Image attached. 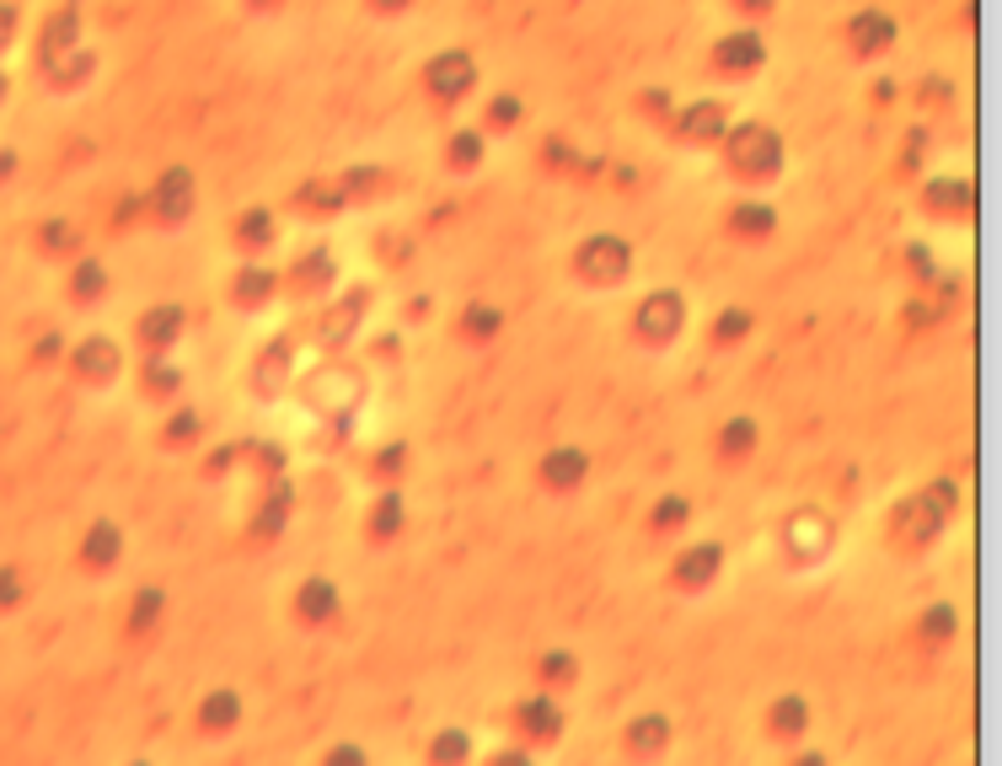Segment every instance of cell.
I'll list each match as a JSON object with an SVG mask.
<instances>
[{"instance_id":"1","label":"cell","mask_w":1002,"mask_h":766,"mask_svg":"<svg viewBox=\"0 0 1002 766\" xmlns=\"http://www.w3.org/2000/svg\"><path fill=\"white\" fill-rule=\"evenodd\" d=\"M955 510H960V483H955V478H933V483H922L917 493H906V499L884 515V536H890L895 552L922 558V552L949 530Z\"/></svg>"},{"instance_id":"2","label":"cell","mask_w":1002,"mask_h":766,"mask_svg":"<svg viewBox=\"0 0 1002 766\" xmlns=\"http://www.w3.org/2000/svg\"><path fill=\"white\" fill-rule=\"evenodd\" d=\"M724 162L740 183H772L783 172V140L778 129L767 123H740V129H724Z\"/></svg>"},{"instance_id":"3","label":"cell","mask_w":1002,"mask_h":766,"mask_svg":"<svg viewBox=\"0 0 1002 766\" xmlns=\"http://www.w3.org/2000/svg\"><path fill=\"white\" fill-rule=\"evenodd\" d=\"M681 332H686V295L670 289V284L649 289V295L632 306V317H627V338L643 343V349H670Z\"/></svg>"},{"instance_id":"4","label":"cell","mask_w":1002,"mask_h":766,"mask_svg":"<svg viewBox=\"0 0 1002 766\" xmlns=\"http://www.w3.org/2000/svg\"><path fill=\"white\" fill-rule=\"evenodd\" d=\"M300 327H290V332H274L257 354H252V364H247V386H252V397L257 403H279L285 392H290V381H295V360H300Z\"/></svg>"},{"instance_id":"5","label":"cell","mask_w":1002,"mask_h":766,"mask_svg":"<svg viewBox=\"0 0 1002 766\" xmlns=\"http://www.w3.org/2000/svg\"><path fill=\"white\" fill-rule=\"evenodd\" d=\"M300 397H306V407H311L317 418L354 413L360 397H365V370H360V364H349V360H328L322 370H311V375H306Z\"/></svg>"},{"instance_id":"6","label":"cell","mask_w":1002,"mask_h":766,"mask_svg":"<svg viewBox=\"0 0 1002 766\" xmlns=\"http://www.w3.org/2000/svg\"><path fill=\"white\" fill-rule=\"evenodd\" d=\"M836 547V521L826 510H794L783 530H778V552H783V563L789 568H815L826 563Z\"/></svg>"},{"instance_id":"7","label":"cell","mask_w":1002,"mask_h":766,"mask_svg":"<svg viewBox=\"0 0 1002 766\" xmlns=\"http://www.w3.org/2000/svg\"><path fill=\"white\" fill-rule=\"evenodd\" d=\"M365 311H371V289H349V295H328V306H311V317L300 322V332L317 343V349H349V338L360 332L365 322Z\"/></svg>"},{"instance_id":"8","label":"cell","mask_w":1002,"mask_h":766,"mask_svg":"<svg viewBox=\"0 0 1002 766\" xmlns=\"http://www.w3.org/2000/svg\"><path fill=\"white\" fill-rule=\"evenodd\" d=\"M627 274H632V247L623 237L601 231V237L574 247V280L590 289H617V284H627Z\"/></svg>"},{"instance_id":"9","label":"cell","mask_w":1002,"mask_h":766,"mask_svg":"<svg viewBox=\"0 0 1002 766\" xmlns=\"http://www.w3.org/2000/svg\"><path fill=\"white\" fill-rule=\"evenodd\" d=\"M509 729H515V740H526L531 751H542V745H558L563 740V729H569V713H563V702H558V691H531V697H520L515 708H509Z\"/></svg>"},{"instance_id":"10","label":"cell","mask_w":1002,"mask_h":766,"mask_svg":"<svg viewBox=\"0 0 1002 766\" xmlns=\"http://www.w3.org/2000/svg\"><path fill=\"white\" fill-rule=\"evenodd\" d=\"M65 370L76 375V386L102 392V386H113V381L124 375V349H119V338L91 332V338H81V343L65 349Z\"/></svg>"},{"instance_id":"11","label":"cell","mask_w":1002,"mask_h":766,"mask_svg":"<svg viewBox=\"0 0 1002 766\" xmlns=\"http://www.w3.org/2000/svg\"><path fill=\"white\" fill-rule=\"evenodd\" d=\"M338 284V258L328 247H311L306 258H295L290 269L279 274V295H290L295 306H322Z\"/></svg>"},{"instance_id":"12","label":"cell","mask_w":1002,"mask_h":766,"mask_svg":"<svg viewBox=\"0 0 1002 766\" xmlns=\"http://www.w3.org/2000/svg\"><path fill=\"white\" fill-rule=\"evenodd\" d=\"M729 563V552H724V541H692V547H681L675 552V563H670L665 584L675 595H703L718 584V573Z\"/></svg>"},{"instance_id":"13","label":"cell","mask_w":1002,"mask_h":766,"mask_svg":"<svg viewBox=\"0 0 1002 766\" xmlns=\"http://www.w3.org/2000/svg\"><path fill=\"white\" fill-rule=\"evenodd\" d=\"M290 515H295V483H290V472H279V478L263 483V499H257V510H252V521H247V541L252 547L279 541L290 530Z\"/></svg>"},{"instance_id":"14","label":"cell","mask_w":1002,"mask_h":766,"mask_svg":"<svg viewBox=\"0 0 1002 766\" xmlns=\"http://www.w3.org/2000/svg\"><path fill=\"white\" fill-rule=\"evenodd\" d=\"M472 86H477V59L466 48H445V54H434L423 65V91L434 102H461Z\"/></svg>"},{"instance_id":"15","label":"cell","mask_w":1002,"mask_h":766,"mask_svg":"<svg viewBox=\"0 0 1002 766\" xmlns=\"http://www.w3.org/2000/svg\"><path fill=\"white\" fill-rule=\"evenodd\" d=\"M194 172L188 166H167L162 177H156V188L145 194V209H151V220L156 226H183L188 215H194Z\"/></svg>"},{"instance_id":"16","label":"cell","mask_w":1002,"mask_h":766,"mask_svg":"<svg viewBox=\"0 0 1002 766\" xmlns=\"http://www.w3.org/2000/svg\"><path fill=\"white\" fill-rule=\"evenodd\" d=\"M183 332H188V311H183L177 300H156V306L140 311L134 343H140V354H172V349L183 343Z\"/></svg>"},{"instance_id":"17","label":"cell","mask_w":1002,"mask_h":766,"mask_svg":"<svg viewBox=\"0 0 1002 766\" xmlns=\"http://www.w3.org/2000/svg\"><path fill=\"white\" fill-rule=\"evenodd\" d=\"M290 611H295V622H300V627H328V622H338V611H343V590H338V579H328V573H306V579L295 584Z\"/></svg>"},{"instance_id":"18","label":"cell","mask_w":1002,"mask_h":766,"mask_svg":"<svg viewBox=\"0 0 1002 766\" xmlns=\"http://www.w3.org/2000/svg\"><path fill=\"white\" fill-rule=\"evenodd\" d=\"M761 724H767V734H772L778 745H794V740H804V734H810V724H815V708H810V697H804V691H778V697L767 702Z\"/></svg>"},{"instance_id":"19","label":"cell","mask_w":1002,"mask_h":766,"mask_svg":"<svg viewBox=\"0 0 1002 766\" xmlns=\"http://www.w3.org/2000/svg\"><path fill=\"white\" fill-rule=\"evenodd\" d=\"M225 295H231V306H236V311H268V306H274V295H279V274H274L268 263L247 258V263L231 274Z\"/></svg>"},{"instance_id":"20","label":"cell","mask_w":1002,"mask_h":766,"mask_svg":"<svg viewBox=\"0 0 1002 766\" xmlns=\"http://www.w3.org/2000/svg\"><path fill=\"white\" fill-rule=\"evenodd\" d=\"M537 478L547 493H574L590 478V450L585 445H552L542 461H537Z\"/></svg>"},{"instance_id":"21","label":"cell","mask_w":1002,"mask_h":766,"mask_svg":"<svg viewBox=\"0 0 1002 766\" xmlns=\"http://www.w3.org/2000/svg\"><path fill=\"white\" fill-rule=\"evenodd\" d=\"M124 525L108 521V515H97V521L81 530V547H76V558H81L86 573H108V568L124 558Z\"/></svg>"},{"instance_id":"22","label":"cell","mask_w":1002,"mask_h":766,"mask_svg":"<svg viewBox=\"0 0 1002 766\" xmlns=\"http://www.w3.org/2000/svg\"><path fill=\"white\" fill-rule=\"evenodd\" d=\"M670 740H675V724H670L665 713H638L623 729V756L627 762H654V756L670 751Z\"/></svg>"},{"instance_id":"23","label":"cell","mask_w":1002,"mask_h":766,"mask_svg":"<svg viewBox=\"0 0 1002 766\" xmlns=\"http://www.w3.org/2000/svg\"><path fill=\"white\" fill-rule=\"evenodd\" d=\"M403 525H408V499H403V488L386 483L371 499V510H365V541L371 547H386V541H397L403 536Z\"/></svg>"},{"instance_id":"24","label":"cell","mask_w":1002,"mask_h":766,"mask_svg":"<svg viewBox=\"0 0 1002 766\" xmlns=\"http://www.w3.org/2000/svg\"><path fill=\"white\" fill-rule=\"evenodd\" d=\"M761 65H767L761 33H729V39L713 43V70H724V76H751Z\"/></svg>"},{"instance_id":"25","label":"cell","mask_w":1002,"mask_h":766,"mask_svg":"<svg viewBox=\"0 0 1002 766\" xmlns=\"http://www.w3.org/2000/svg\"><path fill=\"white\" fill-rule=\"evenodd\" d=\"M242 719H247V702H242V691L236 686H214V691H205V702H199V729L205 734H236L242 729Z\"/></svg>"},{"instance_id":"26","label":"cell","mask_w":1002,"mask_h":766,"mask_svg":"<svg viewBox=\"0 0 1002 766\" xmlns=\"http://www.w3.org/2000/svg\"><path fill=\"white\" fill-rule=\"evenodd\" d=\"M922 209H927V215H938V220H965V215L976 209V188H970V177H933V183L922 188Z\"/></svg>"},{"instance_id":"27","label":"cell","mask_w":1002,"mask_h":766,"mask_svg":"<svg viewBox=\"0 0 1002 766\" xmlns=\"http://www.w3.org/2000/svg\"><path fill=\"white\" fill-rule=\"evenodd\" d=\"M847 43H852V54L874 59V54H884V48L895 43V22H890L884 11H874V6H863V11L847 22Z\"/></svg>"},{"instance_id":"28","label":"cell","mask_w":1002,"mask_h":766,"mask_svg":"<svg viewBox=\"0 0 1002 766\" xmlns=\"http://www.w3.org/2000/svg\"><path fill=\"white\" fill-rule=\"evenodd\" d=\"M724 129H729V119H724V108H718V102H692V108H681V113H675V134H681V140H692V145H718V140H724Z\"/></svg>"},{"instance_id":"29","label":"cell","mask_w":1002,"mask_h":766,"mask_svg":"<svg viewBox=\"0 0 1002 766\" xmlns=\"http://www.w3.org/2000/svg\"><path fill=\"white\" fill-rule=\"evenodd\" d=\"M756 445H761V424H756L751 413H735V418H724V424H718V435H713V456H718V461H746Z\"/></svg>"},{"instance_id":"30","label":"cell","mask_w":1002,"mask_h":766,"mask_svg":"<svg viewBox=\"0 0 1002 766\" xmlns=\"http://www.w3.org/2000/svg\"><path fill=\"white\" fill-rule=\"evenodd\" d=\"M504 332V306H494V300H466L461 306V317H456V338L461 343H494Z\"/></svg>"},{"instance_id":"31","label":"cell","mask_w":1002,"mask_h":766,"mask_svg":"<svg viewBox=\"0 0 1002 766\" xmlns=\"http://www.w3.org/2000/svg\"><path fill=\"white\" fill-rule=\"evenodd\" d=\"M183 392V370L172 364V354H145L140 360V397L145 403H172Z\"/></svg>"},{"instance_id":"32","label":"cell","mask_w":1002,"mask_h":766,"mask_svg":"<svg viewBox=\"0 0 1002 766\" xmlns=\"http://www.w3.org/2000/svg\"><path fill=\"white\" fill-rule=\"evenodd\" d=\"M231 242L242 247V258H263L268 247L279 242V226H274L268 209H242L236 226H231Z\"/></svg>"},{"instance_id":"33","label":"cell","mask_w":1002,"mask_h":766,"mask_svg":"<svg viewBox=\"0 0 1002 766\" xmlns=\"http://www.w3.org/2000/svg\"><path fill=\"white\" fill-rule=\"evenodd\" d=\"M162 611H167V590H162V584H140V590L129 595L124 627L134 633V638H145L151 627H162Z\"/></svg>"},{"instance_id":"34","label":"cell","mask_w":1002,"mask_h":766,"mask_svg":"<svg viewBox=\"0 0 1002 766\" xmlns=\"http://www.w3.org/2000/svg\"><path fill=\"white\" fill-rule=\"evenodd\" d=\"M751 332H756V311H751V306H724V311L708 322V343H713V349H740Z\"/></svg>"},{"instance_id":"35","label":"cell","mask_w":1002,"mask_h":766,"mask_svg":"<svg viewBox=\"0 0 1002 766\" xmlns=\"http://www.w3.org/2000/svg\"><path fill=\"white\" fill-rule=\"evenodd\" d=\"M729 231L735 237H746V242H761V237H772L778 231V209L761 199H740L729 209Z\"/></svg>"},{"instance_id":"36","label":"cell","mask_w":1002,"mask_h":766,"mask_svg":"<svg viewBox=\"0 0 1002 766\" xmlns=\"http://www.w3.org/2000/svg\"><path fill=\"white\" fill-rule=\"evenodd\" d=\"M955 633H960V611H955L949 601H933L917 616V638L927 648H949V644H955Z\"/></svg>"},{"instance_id":"37","label":"cell","mask_w":1002,"mask_h":766,"mask_svg":"<svg viewBox=\"0 0 1002 766\" xmlns=\"http://www.w3.org/2000/svg\"><path fill=\"white\" fill-rule=\"evenodd\" d=\"M70 263H76V269H70V280H65L70 300H76V306L102 300V295H108V269H102V258H70Z\"/></svg>"},{"instance_id":"38","label":"cell","mask_w":1002,"mask_h":766,"mask_svg":"<svg viewBox=\"0 0 1002 766\" xmlns=\"http://www.w3.org/2000/svg\"><path fill=\"white\" fill-rule=\"evenodd\" d=\"M156 440L167 445V450H194V445H205V413H199V407H177V413H167V424H162Z\"/></svg>"},{"instance_id":"39","label":"cell","mask_w":1002,"mask_h":766,"mask_svg":"<svg viewBox=\"0 0 1002 766\" xmlns=\"http://www.w3.org/2000/svg\"><path fill=\"white\" fill-rule=\"evenodd\" d=\"M38 252H48V258H81V226L65 220V215H48L38 226Z\"/></svg>"},{"instance_id":"40","label":"cell","mask_w":1002,"mask_h":766,"mask_svg":"<svg viewBox=\"0 0 1002 766\" xmlns=\"http://www.w3.org/2000/svg\"><path fill=\"white\" fill-rule=\"evenodd\" d=\"M429 762H434V766L472 762V734H466V729H456V724L434 729V734H429Z\"/></svg>"},{"instance_id":"41","label":"cell","mask_w":1002,"mask_h":766,"mask_svg":"<svg viewBox=\"0 0 1002 766\" xmlns=\"http://www.w3.org/2000/svg\"><path fill=\"white\" fill-rule=\"evenodd\" d=\"M686 521H692V499L686 493H660L654 510H649V530L654 536H675Z\"/></svg>"},{"instance_id":"42","label":"cell","mask_w":1002,"mask_h":766,"mask_svg":"<svg viewBox=\"0 0 1002 766\" xmlns=\"http://www.w3.org/2000/svg\"><path fill=\"white\" fill-rule=\"evenodd\" d=\"M580 676V659H574V648H547L542 659H537V681L547 691H563V686H574Z\"/></svg>"},{"instance_id":"43","label":"cell","mask_w":1002,"mask_h":766,"mask_svg":"<svg viewBox=\"0 0 1002 766\" xmlns=\"http://www.w3.org/2000/svg\"><path fill=\"white\" fill-rule=\"evenodd\" d=\"M76 39H81V17H76V11H59V17L43 28V59H54V54L76 48Z\"/></svg>"},{"instance_id":"44","label":"cell","mask_w":1002,"mask_h":766,"mask_svg":"<svg viewBox=\"0 0 1002 766\" xmlns=\"http://www.w3.org/2000/svg\"><path fill=\"white\" fill-rule=\"evenodd\" d=\"M403 467H408V440L381 445L376 456H371V478H376L381 488H386V483H397V478H403Z\"/></svg>"},{"instance_id":"45","label":"cell","mask_w":1002,"mask_h":766,"mask_svg":"<svg viewBox=\"0 0 1002 766\" xmlns=\"http://www.w3.org/2000/svg\"><path fill=\"white\" fill-rule=\"evenodd\" d=\"M242 461H247V472H257L263 483L285 472V450H279V445H268V440H263V445H242Z\"/></svg>"},{"instance_id":"46","label":"cell","mask_w":1002,"mask_h":766,"mask_svg":"<svg viewBox=\"0 0 1002 766\" xmlns=\"http://www.w3.org/2000/svg\"><path fill=\"white\" fill-rule=\"evenodd\" d=\"M445 162L456 166V172H472V166L483 162V134H477V129H461V134H451V145H445Z\"/></svg>"},{"instance_id":"47","label":"cell","mask_w":1002,"mask_h":766,"mask_svg":"<svg viewBox=\"0 0 1002 766\" xmlns=\"http://www.w3.org/2000/svg\"><path fill=\"white\" fill-rule=\"evenodd\" d=\"M22 595H27V579H22V568H16V563H0V616H5V611H16V605H22Z\"/></svg>"},{"instance_id":"48","label":"cell","mask_w":1002,"mask_h":766,"mask_svg":"<svg viewBox=\"0 0 1002 766\" xmlns=\"http://www.w3.org/2000/svg\"><path fill=\"white\" fill-rule=\"evenodd\" d=\"M236 461H242V445H220V450H214V456L205 461V478H209V483H220V478H225Z\"/></svg>"},{"instance_id":"49","label":"cell","mask_w":1002,"mask_h":766,"mask_svg":"<svg viewBox=\"0 0 1002 766\" xmlns=\"http://www.w3.org/2000/svg\"><path fill=\"white\" fill-rule=\"evenodd\" d=\"M515 119H520V97H494V102H488V123L509 129Z\"/></svg>"},{"instance_id":"50","label":"cell","mask_w":1002,"mask_h":766,"mask_svg":"<svg viewBox=\"0 0 1002 766\" xmlns=\"http://www.w3.org/2000/svg\"><path fill=\"white\" fill-rule=\"evenodd\" d=\"M322 762H328V766H365L371 756H365L360 745H328V751H322Z\"/></svg>"},{"instance_id":"51","label":"cell","mask_w":1002,"mask_h":766,"mask_svg":"<svg viewBox=\"0 0 1002 766\" xmlns=\"http://www.w3.org/2000/svg\"><path fill=\"white\" fill-rule=\"evenodd\" d=\"M938 317H944V306H938V300H927V295H917V300L906 306V322H912V327H922V322H938Z\"/></svg>"},{"instance_id":"52","label":"cell","mask_w":1002,"mask_h":766,"mask_svg":"<svg viewBox=\"0 0 1002 766\" xmlns=\"http://www.w3.org/2000/svg\"><path fill=\"white\" fill-rule=\"evenodd\" d=\"M33 360H38V364L65 360V338H59V332H43V338H38V349H33Z\"/></svg>"},{"instance_id":"53","label":"cell","mask_w":1002,"mask_h":766,"mask_svg":"<svg viewBox=\"0 0 1002 766\" xmlns=\"http://www.w3.org/2000/svg\"><path fill=\"white\" fill-rule=\"evenodd\" d=\"M531 762V745H504V751H494V766H526Z\"/></svg>"},{"instance_id":"54","label":"cell","mask_w":1002,"mask_h":766,"mask_svg":"<svg viewBox=\"0 0 1002 766\" xmlns=\"http://www.w3.org/2000/svg\"><path fill=\"white\" fill-rule=\"evenodd\" d=\"M11 33H16V6H0V48L11 43Z\"/></svg>"},{"instance_id":"55","label":"cell","mask_w":1002,"mask_h":766,"mask_svg":"<svg viewBox=\"0 0 1002 766\" xmlns=\"http://www.w3.org/2000/svg\"><path fill=\"white\" fill-rule=\"evenodd\" d=\"M376 11H403V6H414V0H371Z\"/></svg>"},{"instance_id":"56","label":"cell","mask_w":1002,"mask_h":766,"mask_svg":"<svg viewBox=\"0 0 1002 766\" xmlns=\"http://www.w3.org/2000/svg\"><path fill=\"white\" fill-rule=\"evenodd\" d=\"M772 0H740V11H767Z\"/></svg>"},{"instance_id":"57","label":"cell","mask_w":1002,"mask_h":766,"mask_svg":"<svg viewBox=\"0 0 1002 766\" xmlns=\"http://www.w3.org/2000/svg\"><path fill=\"white\" fill-rule=\"evenodd\" d=\"M11 166H16V156H0V183L11 177Z\"/></svg>"},{"instance_id":"58","label":"cell","mask_w":1002,"mask_h":766,"mask_svg":"<svg viewBox=\"0 0 1002 766\" xmlns=\"http://www.w3.org/2000/svg\"><path fill=\"white\" fill-rule=\"evenodd\" d=\"M252 6H257V11H268V6H274V0H252Z\"/></svg>"},{"instance_id":"59","label":"cell","mask_w":1002,"mask_h":766,"mask_svg":"<svg viewBox=\"0 0 1002 766\" xmlns=\"http://www.w3.org/2000/svg\"><path fill=\"white\" fill-rule=\"evenodd\" d=\"M0 97H5V81H0Z\"/></svg>"}]
</instances>
